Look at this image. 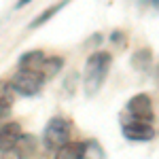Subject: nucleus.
<instances>
[{"instance_id":"obj_4","label":"nucleus","mask_w":159,"mask_h":159,"mask_svg":"<svg viewBox=\"0 0 159 159\" xmlns=\"http://www.w3.org/2000/svg\"><path fill=\"white\" fill-rule=\"evenodd\" d=\"M127 110L134 115L138 121H151L153 119V104H151V98L147 93H138L127 102Z\"/></svg>"},{"instance_id":"obj_9","label":"nucleus","mask_w":159,"mask_h":159,"mask_svg":"<svg viewBox=\"0 0 159 159\" xmlns=\"http://www.w3.org/2000/svg\"><path fill=\"white\" fill-rule=\"evenodd\" d=\"M55 159H85V142H66L57 148Z\"/></svg>"},{"instance_id":"obj_8","label":"nucleus","mask_w":159,"mask_h":159,"mask_svg":"<svg viewBox=\"0 0 159 159\" xmlns=\"http://www.w3.org/2000/svg\"><path fill=\"white\" fill-rule=\"evenodd\" d=\"M13 151H15V155L19 159H30L34 155V151H36V138L30 134H21Z\"/></svg>"},{"instance_id":"obj_12","label":"nucleus","mask_w":159,"mask_h":159,"mask_svg":"<svg viewBox=\"0 0 159 159\" xmlns=\"http://www.w3.org/2000/svg\"><path fill=\"white\" fill-rule=\"evenodd\" d=\"M64 4H66V0H64V2H60V4H55V7H53V9H47V11L43 13V15H40V17H36V19H34V21H32V28H36V25L45 24V21H47V19H51V17H53V15H55V13L60 11V9H61V7H64Z\"/></svg>"},{"instance_id":"obj_5","label":"nucleus","mask_w":159,"mask_h":159,"mask_svg":"<svg viewBox=\"0 0 159 159\" xmlns=\"http://www.w3.org/2000/svg\"><path fill=\"white\" fill-rule=\"evenodd\" d=\"M123 136L127 140H132V142H147V140H151L155 136V132L147 121H136V123L123 125Z\"/></svg>"},{"instance_id":"obj_1","label":"nucleus","mask_w":159,"mask_h":159,"mask_svg":"<svg viewBox=\"0 0 159 159\" xmlns=\"http://www.w3.org/2000/svg\"><path fill=\"white\" fill-rule=\"evenodd\" d=\"M108 68H110V55L104 53V51H98L93 53L85 64V76H83V85H85V91L89 96H93L98 91L106 74H108Z\"/></svg>"},{"instance_id":"obj_6","label":"nucleus","mask_w":159,"mask_h":159,"mask_svg":"<svg viewBox=\"0 0 159 159\" xmlns=\"http://www.w3.org/2000/svg\"><path fill=\"white\" fill-rule=\"evenodd\" d=\"M21 136V125L19 123H7L0 127V151L2 153H9L15 148L17 140Z\"/></svg>"},{"instance_id":"obj_7","label":"nucleus","mask_w":159,"mask_h":159,"mask_svg":"<svg viewBox=\"0 0 159 159\" xmlns=\"http://www.w3.org/2000/svg\"><path fill=\"white\" fill-rule=\"evenodd\" d=\"M45 53L43 51H28L21 55L19 60V70H25V72H40L43 74V66H45Z\"/></svg>"},{"instance_id":"obj_10","label":"nucleus","mask_w":159,"mask_h":159,"mask_svg":"<svg viewBox=\"0 0 159 159\" xmlns=\"http://www.w3.org/2000/svg\"><path fill=\"white\" fill-rule=\"evenodd\" d=\"M15 102V89L11 83L0 81V108H11Z\"/></svg>"},{"instance_id":"obj_3","label":"nucleus","mask_w":159,"mask_h":159,"mask_svg":"<svg viewBox=\"0 0 159 159\" xmlns=\"http://www.w3.org/2000/svg\"><path fill=\"white\" fill-rule=\"evenodd\" d=\"M43 83H45V76L40 72H25V70H19L11 81L13 89L19 91V93H24V96H34V93H38Z\"/></svg>"},{"instance_id":"obj_14","label":"nucleus","mask_w":159,"mask_h":159,"mask_svg":"<svg viewBox=\"0 0 159 159\" xmlns=\"http://www.w3.org/2000/svg\"><path fill=\"white\" fill-rule=\"evenodd\" d=\"M25 2H30V0H21V2H19V4H17V7H24Z\"/></svg>"},{"instance_id":"obj_13","label":"nucleus","mask_w":159,"mask_h":159,"mask_svg":"<svg viewBox=\"0 0 159 159\" xmlns=\"http://www.w3.org/2000/svg\"><path fill=\"white\" fill-rule=\"evenodd\" d=\"M148 55H151V51H148V49L138 51V53L134 55V66H136V68H147V64H148Z\"/></svg>"},{"instance_id":"obj_2","label":"nucleus","mask_w":159,"mask_h":159,"mask_svg":"<svg viewBox=\"0 0 159 159\" xmlns=\"http://www.w3.org/2000/svg\"><path fill=\"white\" fill-rule=\"evenodd\" d=\"M66 142H70V125L66 119L61 117H55L47 123L45 127V144L47 148H61Z\"/></svg>"},{"instance_id":"obj_11","label":"nucleus","mask_w":159,"mask_h":159,"mask_svg":"<svg viewBox=\"0 0 159 159\" xmlns=\"http://www.w3.org/2000/svg\"><path fill=\"white\" fill-rule=\"evenodd\" d=\"M60 68H61L60 57H47L45 60V66H43V76H53V74H57Z\"/></svg>"}]
</instances>
